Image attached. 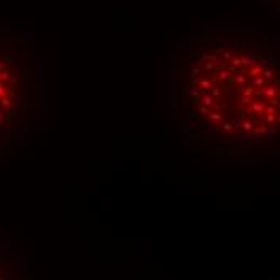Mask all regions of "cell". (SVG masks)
<instances>
[{
	"mask_svg": "<svg viewBox=\"0 0 280 280\" xmlns=\"http://www.w3.org/2000/svg\"><path fill=\"white\" fill-rule=\"evenodd\" d=\"M19 262L21 258L16 251L10 250L7 240H0V280H19Z\"/></svg>",
	"mask_w": 280,
	"mask_h": 280,
	"instance_id": "cell-3",
	"label": "cell"
},
{
	"mask_svg": "<svg viewBox=\"0 0 280 280\" xmlns=\"http://www.w3.org/2000/svg\"><path fill=\"white\" fill-rule=\"evenodd\" d=\"M39 110L41 76L32 45L0 31V158L29 140Z\"/></svg>",
	"mask_w": 280,
	"mask_h": 280,
	"instance_id": "cell-2",
	"label": "cell"
},
{
	"mask_svg": "<svg viewBox=\"0 0 280 280\" xmlns=\"http://www.w3.org/2000/svg\"><path fill=\"white\" fill-rule=\"evenodd\" d=\"M278 101L274 41L232 31L190 39L180 76L182 122L190 147L216 155L269 150L278 140Z\"/></svg>",
	"mask_w": 280,
	"mask_h": 280,
	"instance_id": "cell-1",
	"label": "cell"
}]
</instances>
